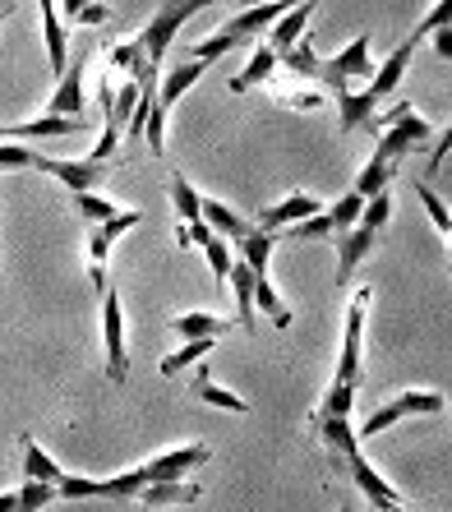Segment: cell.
<instances>
[{
	"mask_svg": "<svg viewBox=\"0 0 452 512\" xmlns=\"http://www.w3.org/2000/svg\"><path fill=\"white\" fill-rule=\"evenodd\" d=\"M439 411H443L439 393H397V397H388L383 406L369 411L356 439H374V434H383L388 425H397V420H406V416H439Z\"/></svg>",
	"mask_w": 452,
	"mask_h": 512,
	"instance_id": "7a4b0ae2",
	"label": "cell"
},
{
	"mask_svg": "<svg viewBox=\"0 0 452 512\" xmlns=\"http://www.w3.org/2000/svg\"><path fill=\"white\" fill-rule=\"evenodd\" d=\"M388 217H393V199H388V190H383V194H374V199L365 203V213H360V227L383 231V227H388Z\"/></svg>",
	"mask_w": 452,
	"mask_h": 512,
	"instance_id": "b9f144b4",
	"label": "cell"
},
{
	"mask_svg": "<svg viewBox=\"0 0 452 512\" xmlns=\"http://www.w3.org/2000/svg\"><path fill=\"white\" fill-rule=\"evenodd\" d=\"M0 512H19V489H5V494H0Z\"/></svg>",
	"mask_w": 452,
	"mask_h": 512,
	"instance_id": "f907efd6",
	"label": "cell"
},
{
	"mask_svg": "<svg viewBox=\"0 0 452 512\" xmlns=\"http://www.w3.org/2000/svg\"><path fill=\"white\" fill-rule=\"evenodd\" d=\"M107 254H111V240L102 236V227H93L88 231V277H93V286H97V296L107 291Z\"/></svg>",
	"mask_w": 452,
	"mask_h": 512,
	"instance_id": "f546056e",
	"label": "cell"
},
{
	"mask_svg": "<svg viewBox=\"0 0 452 512\" xmlns=\"http://www.w3.org/2000/svg\"><path fill=\"white\" fill-rule=\"evenodd\" d=\"M143 222V213H134V208H120L116 217H111V222H102V236L111 240V245H116L120 236H125V231H134Z\"/></svg>",
	"mask_w": 452,
	"mask_h": 512,
	"instance_id": "f6af8a7d",
	"label": "cell"
},
{
	"mask_svg": "<svg viewBox=\"0 0 452 512\" xmlns=\"http://www.w3.org/2000/svg\"><path fill=\"white\" fill-rule=\"evenodd\" d=\"M374 70H379V65H374V60H369V33H360L356 42H351V47L346 51H337L333 60H323L319 65V74H323V84L333 88V93H351V79H374Z\"/></svg>",
	"mask_w": 452,
	"mask_h": 512,
	"instance_id": "8992f818",
	"label": "cell"
},
{
	"mask_svg": "<svg viewBox=\"0 0 452 512\" xmlns=\"http://www.w3.org/2000/svg\"><path fill=\"white\" fill-rule=\"evenodd\" d=\"M37 148H24V143H0V171H24L33 167Z\"/></svg>",
	"mask_w": 452,
	"mask_h": 512,
	"instance_id": "ee69618b",
	"label": "cell"
},
{
	"mask_svg": "<svg viewBox=\"0 0 452 512\" xmlns=\"http://www.w3.org/2000/svg\"><path fill=\"white\" fill-rule=\"evenodd\" d=\"M102 346H107V379L125 383L130 374V351H125V310H120V291H102Z\"/></svg>",
	"mask_w": 452,
	"mask_h": 512,
	"instance_id": "3957f363",
	"label": "cell"
},
{
	"mask_svg": "<svg viewBox=\"0 0 452 512\" xmlns=\"http://www.w3.org/2000/svg\"><path fill=\"white\" fill-rule=\"evenodd\" d=\"M314 434H319V443L328 448V462L342 466L346 453H356V429H351V420L346 416H314Z\"/></svg>",
	"mask_w": 452,
	"mask_h": 512,
	"instance_id": "5bb4252c",
	"label": "cell"
},
{
	"mask_svg": "<svg viewBox=\"0 0 452 512\" xmlns=\"http://www.w3.org/2000/svg\"><path fill=\"white\" fill-rule=\"evenodd\" d=\"M33 167L56 176L60 185L70 194H93L102 180L111 176V162H93V157H79V162H65V157H47V153H33Z\"/></svg>",
	"mask_w": 452,
	"mask_h": 512,
	"instance_id": "5b68a950",
	"label": "cell"
},
{
	"mask_svg": "<svg viewBox=\"0 0 452 512\" xmlns=\"http://www.w3.org/2000/svg\"><path fill=\"white\" fill-rule=\"evenodd\" d=\"M84 130V120L70 116H33L19 120V125H0V143L5 139H70V134Z\"/></svg>",
	"mask_w": 452,
	"mask_h": 512,
	"instance_id": "8fae6325",
	"label": "cell"
},
{
	"mask_svg": "<svg viewBox=\"0 0 452 512\" xmlns=\"http://www.w3.org/2000/svg\"><path fill=\"white\" fill-rule=\"evenodd\" d=\"M448 153H452V125L443 130V139L434 143V153H429V176H434V171L443 167V157H448Z\"/></svg>",
	"mask_w": 452,
	"mask_h": 512,
	"instance_id": "681fc988",
	"label": "cell"
},
{
	"mask_svg": "<svg viewBox=\"0 0 452 512\" xmlns=\"http://www.w3.org/2000/svg\"><path fill=\"white\" fill-rule=\"evenodd\" d=\"M429 42H434V56L452 65V28H434V33H429Z\"/></svg>",
	"mask_w": 452,
	"mask_h": 512,
	"instance_id": "c3c4849f",
	"label": "cell"
},
{
	"mask_svg": "<svg viewBox=\"0 0 452 512\" xmlns=\"http://www.w3.org/2000/svg\"><path fill=\"white\" fill-rule=\"evenodd\" d=\"M37 10H42V37H47V60L51 70H56V79L65 74V65H70V33H65V19H60L56 0H37Z\"/></svg>",
	"mask_w": 452,
	"mask_h": 512,
	"instance_id": "4fadbf2b",
	"label": "cell"
},
{
	"mask_svg": "<svg viewBox=\"0 0 452 512\" xmlns=\"http://www.w3.org/2000/svg\"><path fill=\"white\" fill-rule=\"evenodd\" d=\"M416 47H420V42H411V37H406V42H397V47H393V56L374 70V79L365 84V93L374 97V102H383V97L397 93V84H402V74H406V65H411V56H416Z\"/></svg>",
	"mask_w": 452,
	"mask_h": 512,
	"instance_id": "7c38bea8",
	"label": "cell"
},
{
	"mask_svg": "<svg viewBox=\"0 0 452 512\" xmlns=\"http://www.w3.org/2000/svg\"><path fill=\"white\" fill-rule=\"evenodd\" d=\"M167 190H171V203H176V213L185 217V222H203V199L194 194V185L180 176V171H171Z\"/></svg>",
	"mask_w": 452,
	"mask_h": 512,
	"instance_id": "f1b7e54d",
	"label": "cell"
},
{
	"mask_svg": "<svg viewBox=\"0 0 452 512\" xmlns=\"http://www.w3.org/2000/svg\"><path fill=\"white\" fill-rule=\"evenodd\" d=\"M337 111H342V134L369 130L374 116H379V102L369 93H337Z\"/></svg>",
	"mask_w": 452,
	"mask_h": 512,
	"instance_id": "603a6c76",
	"label": "cell"
},
{
	"mask_svg": "<svg viewBox=\"0 0 452 512\" xmlns=\"http://www.w3.org/2000/svg\"><path fill=\"white\" fill-rule=\"evenodd\" d=\"M56 499V485H42V480H24L19 485V512H37Z\"/></svg>",
	"mask_w": 452,
	"mask_h": 512,
	"instance_id": "60d3db41",
	"label": "cell"
},
{
	"mask_svg": "<svg viewBox=\"0 0 452 512\" xmlns=\"http://www.w3.org/2000/svg\"><path fill=\"white\" fill-rule=\"evenodd\" d=\"M360 213H365V199H360L356 190H346L342 199L328 208V217H333V236H342V231L360 227Z\"/></svg>",
	"mask_w": 452,
	"mask_h": 512,
	"instance_id": "4dcf8cb0",
	"label": "cell"
},
{
	"mask_svg": "<svg viewBox=\"0 0 452 512\" xmlns=\"http://www.w3.org/2000/svg\"><path fill=\"white\" fill-rule=\"evenodd\" d=\"M277 51L268 47V42H263V47H254V56H250V65H245V70L236 74V79H231V93H250V88H259L263 79H273V70H277Z\"/></svg>",
	"mask_w": 452,
	"mask_h": 512,
	"instance_id": "484cf974",
	"label": "cell"
},
{
	"mask_svg": "<svg viewBox=\"0 0 452 512\" xmlns=\"http://www.w3.org/2000/svg\"><path fill=\"white\" fill-rule=\"evenodd\" d=\"M314 213H323V203L314 199V194H291V199L263 208V213L254 217V227L268 231V236H282L286 227H296V222H305V217H314Z\"/></svg>",
	"mask_w": 452,
	"mask_h": 512,
	"instance_id": "30bf717a",
	"label": "cell"
},
{
	"mask_svg": "<svg viewBox=\"0 0 452 512\" xmlns=\"http://www.w3.org/2000/svg\"><path fill=\"white\" fill-rule=\"evenodd\" d=\"M107 19H111V5H107V0H88L84 10L74 14V24H84V28H102Z\"/></svg>",
	"mask_w": 452,
	"mask_h": 512,
	"instance_id": "7dc6e473",
	"label": "cell"
},
{
	"mask_svg": "<svg viewBox=\"0 0 452 512\" xmlns=\"http://www.w3.org/2000/svg\"><path fill=\"white\" fill-rule=\"evenodd\" d=\"M203 222L213 227V236L231 240V245H240V240L254 231V217H240L236 208H226V203H217V199H203Z\"/></svg>",
	"mask_w": 452,
	"mask_h": 512,
	"instance_id": "e0dca14e",
	"label": "cell"
},
{
	"mask_svg": "<svg viewBox=\"0 0 452 512\" xmlns=\"http://www.w3.org/2000/svg\"><path fill=\"white\" fill-rule=\"evenodd\" d=\"M351 397H356V388H342V383H328V393H323V406L314 411V416H351Z\"/></svg>",
	"mask_w": 452,
	"mask_h": 512,
	"instance_id": "ab89813d",
	"label": "cell"
},
{
	"mask_svg": "<svg viewBox=\"0 0 452 512\" xmlns=\"http://www.w3.org/2000/svg\"><path fill=\"white\" fill-rule=\"evenodd\" d=\"M19 453H24V480H42V485H60L65 480V471L37 448L33 434H19Z\"/></svg>",
	"mask_w": 452,
	"mask_h": 512,
	"instance_id": "d4e9b609",
	"label": "cell"
},
{
	"mask_svg": "<svg viewBox=\"0 0 452 512\" xmlns=\"http://www.w3.org/2000/svg\"><path fill=\"white\" fill-rule=\"evenodd\" d=\"M171 333H180L185 342H222L226 323L217 319V314L190 310V314H176V319H171Z\"/></svg>",
	"mask_w": 452,
	"mask_h": 512,
	"instance_id": "44dd1931",
	"label": "cell"
},
{
	"mask_svg": "<svg viewBox=\"0 0 452 512\" xmlns=\"http://www.w3.org/2000/svg\"><path fill=\"white\" fill-rule=\"evenodd\" d=\"M342 471H346L351 480H356V489L369 499V508H374V512H406L402 494H397V489L388 485V480H383L379 471H374V466H369V457L360 453V448H356V453H346Z\"/></svg>",
	"mask_w": 452,
	"mask_h": 512,
	"instance_id": "52a82bcc",
	"label": "cell"
},
{
	"mask_svg": "<svg viewBox=\"0 0 452 512\" xmlns=\"http://www.w3.org/2000/svg\"><path fill=\"white\" fill-rule=\"evenodd\" d=\"M190 397L194 402H208V406H217V411H236V416H250V402L245 397H236L231 388H222V383L208 374V365L199 370V379L190 383Z\"/></svg>",
	"mask_w": 452,
	"mask_h": 512,
	"instance_id": "d6986e66",
	"label": "cell"
},
{
	"mask_svg": "<svg viewBox=\"0 0 452 512\" xmlns=\"http://www.w3.org/2000/svg\"><path fill=\"white\" fill-rule=\"evenodd\" d=\"M416 199L425 203V213H429V222H434V227L443 231V236L452 240V213H448V203L439 199V194L429 190V185H416Z\"/></svg>",
	"mask_w": 452,
	"mask_h": 512,
	"instance_id": "f35d334b",
	"label": "cell"
},
{
	"mask_svg": "<svg viewBox=\"0 0 452 512\" xmlns=\"http://www.w3.org/2000/svg\"><path fill=\"white\" fill-rule=\"evenodd\" d=\"M203 489L194 485V480H162V485H148L134 503H143V508H185V503H199Z\"/></svg>",
	"mask_w": 452,
	"mask_h": 512,
	"instance_id": "ac0fdd59",
	"label": "cell"
},
{
	"mask_svg": "<svg viewBox=\"0 0 452 512\" xmlns=\"http://www.w3.org/2000/svg\"><path fill=\"white\" fill-rule=\"evenodd\" d=\"M254 5H273V0H250V10H254Z\"/></svg>",
	"mask_w": 452,
	"mask_h": 512,
	"instance_id": "db71d44e",
	"label": "cell"
},
{
	"mask_svg": "<svg viewBox=\"0 0 452 512\" xmlns=\"http://www.w3.org/2000/svg\"><path fill=\"white\" fill-rule=\"evenodd\" d=\"M10 14H14V0H0V24H5Z\"/></svg>",
	"mask_w": 452,
	"mask_h": 512,
	"instance_id": "f5cc1de1",
	"label": "cell"
},
{
	"mask_svg": "<svg viewBox=\"0 0 452 512\" xmlns=\"http://www.w3.org/2000/svg\"><path fill=\"white\" fill-rule=\"evenodd\" d=\"M116 143H120V130L116 125H102V139L93 143V153L88 157H93V162H116Z\"/></svg>",
	"mask_w": 452,
	"mask_h": 512,
	"instance_id": "bcb514c9",
	"label": "cell"
},
{
	"mask_svg": "<svg viewBox=\"0 0 452 512\" xmlns=\"http://www.w3.org/2000/svg\"><path fill=\"white\" fill-rule=\"evenodd\" d=\"M254 305H259V310L268 314L277 328H286V323H291V310H286L282 300H277V286L268 282V277H254Z\"/></svg>",
	"mask_w": 452,
	"mask_h": 512,
	"instance_id": "1f68e13d",
	"label": "cell"
},
{
	"mask_svg": "<svg viewBox=\"0 0 452 512\" xmlns=\"http://www.w3.org/2000/svg\"><path fill=\"white\" fill-rule=\"evenodd\" d=\"M84 5H88V0H60V10H65V19H74V14L84 10Z\"/></svg>",
	"mask_w": 452,
	"mask_h": 512,
	"instance_id": "816d5d0a",
	"label": "cell"
},
{
	"mask_svg": "<svg viewBox=\"0 0 452 512\" xmlns=\"http://www.w3.org/2000/svg\"><path fill=\"white\" fill-rule=\"evenodd\" d=\"M203 254H208V268H213L217 282H226V277H231V268H236V250H231V240L213 236L208 245H203Z\"/></svg>",
	"mask_w": 452,
	"mask_h": 512,
	"instance_id": "d590c367",
	"label": "cell"
},
{
	"mask_svg": "<svg viewBox=\"0 0 452 512\" xmlns=\"http://www.w3.org/2000/svg\"><path fill=\"white\" fill-rule=\"evenodd\" d=\"M208 5H222V0H208Z\"/></svg>",
	"mask_w": 452,
	"mask_h": 512,
	"instance_id": "9f6ffc18",
	"label": "cell"
},
{
	"mask_svg": "<svg viewBox=\"0 0 452 512\" xmlns=\"http://www.w3.org/2000/svg\"><path fill=\"white\" fill-rule=\"evenodd\" d=\"M56 499H97V480L93 476H65L56 485Z\"/></svg>",
	"mask_w": 452,
	"mask_h": 512,
	"instance_id": "7bdbcfd3",
	"label": "cell"
},
{
	"mask_svg": "<svg viewBox=\"0 0 452 512\" xmlns=\"http://www.w3.org/2000/svg\"><path fill=\"white\" fill-rule=\"evenodd\" d=\"M74 213L88 217L93 227H102V222H111L120 208H116V203H107V199H97V194H74Z\"/></svg>",
	"mask_w": 452,
	"mask_h": 512,
	"instance_id": "8d00e7d4",
	"label": "cell"
},
{
	"mask_svg": "<svg viewBox=\"0 0 452 512\" xmlns=\"http://www.w3.org/2000/svg\"><path fill=\"white\" fill-rule=\"evenodd\" d=\"M254 268L250 263H240L236 259V268H231V277H226V282H231V291H236V314H240V328H259V314H254Z\"/></svg>",
	"mask_w": 452,
	"mask_h": 512,
	"instance_id": "7402d4cb",
	"label": "cell"
},
{
	"mask_svg": "<svg viewBox=\"0 0 452 512\" xmlns=\"http://www.w3.org/2000/svg\"><path fill=\"white\" fill-rule=\"evenodd\" d=\"M337 512H356V508H337Z\"/></svg>",
	"mask_w": 452,
	"mask_h": 512,
	"instance_id": "11a10c76",
	"label": "cell"
},
{
	"mask_svg": "<svg viewBox=\"0 0 452 512\" xmlns=\"http://www.w3.org/2000/svg\"><path fill=\"white\" fill-rule=\"evenodd\" d=\"M240 42L231 33H217V37H208V42H194L190 47V60H199V65H213V60H222L226 51H236Z\"/></svg>",
	"mask_w": 452,
	"mask_h": 512,
	"instance_id": "74e56055",
	"label": "cell"
},
{
	"mask_svg": "<svg viewBox=\"0 0 452 512\" xmlns=\"http://www.w3.org/2000/svg\"><path fill=\"white\" fill-rule=\"evenodd\" d=\"M314 10H319V0H300V5H291V10H286L282 19L273 24V37H268V47H273L277 56L296 47L300 37H305V24L314 19Z\"/></svg>",
	"mask_w": 452,
	"mask_h": 512,
	"instance_id": "9a60e30c",
	"label": "cell"
},
{
	"mask_svg": "<svg viewBox=\"0 0 452 512\" xmlns=\"http://www.w3.org/2000/svg\"><path fill=\"white\" fill-rule=\"evenodd\" d=\"M213 462V453L203 448V443H185V448H167V453H157V457H148V485H162V480H185V476H194L199 466H208Z\"/></svg>",
	"mask_w": 452,
	"mask_h": 512,
	"instance_id": "9c48e42d",
	"label": "cell"
},
{
	"mask_svg": "<svg viewBox=\"0 0 452 512\" xmlns=\"http://www.w3.org/2000/svg\"><path fill=\"white\" fill-rule=\"evenodd\" d=\"M143 489H148V466L139 462L111 480H97V499H139Z\"/></svg>",
	"mask_w": 452,
	"mask_h": 512,
	"instance_id": "4316f807",
	"label": "cell"
},
{
	"mask_svg": "<svg viewBox=\"0 0 452 512\" xmlns=\"http://www.w3.org/2000/svg\"><path fill=\"white\" fill-rule=\"evenodd\" d=\"M84 70H88V47L74 51V60L65 65V74L56 79V88H51L47 97V116H70V120H84Z\"/></svg>",
	"mask_w": 452,
	"mask_h": 512,
	"instance_id": "ba28073f",
	"label": "cell"
},
{
	"mask_svg": "<svg viewBox=\"0 0 452 512\" xmlns=\"http://www.w3.org/2000/svg\"><path fill=\"white\" fill-rule=\"evenodd\" d=\"M333 236V217H328V208L323 213H314V217H305V222H296V227H286V240H328Z\"/></svg>",
	"mask_w": 452,
	"mask_h": 512,
	"instance_id": "e575fe53",
	"label": "cell"
},
{
	"mask_svg": "<svg viewBox=\"0 0 452 512\" xmlns=\"http://www.w3.org/2000/svg\"><path fill=\"white\" fill-rule=\"evenodd\" d=\"M282 65H286L291 74H319L323 60L314 56V42H310V37H300L291 51H282Z\"/></svg>",
	"mask_w": 452,
	"mask_h": 512,
	"instance_id": "836d02e7",
	"label": "cell"
},
{
	"mask_svg": "<svg viewBox=\"0 0 452 512\" xmlns=\"http://www.w3.org/2000/svg\"><path fill=\"white\" fill-rule=\"evenodd\" d=\"M365 310H369V286L351 296L346 305V333H342V360H337L333 383L342 388H360V337H365Z\"/></svg>",
	"mask_w": 452,
	"mask_h": 512,
	"instance_id": "277c9868",
	"label": "cell"
},
{
	"mask_svg": "<svg viewBox=\"0 0 452 512\" xmlns=\"http://www.w3.org/2000/svg\"><path fill=\"white\" fill-rule=\"evenodd\" d=\"M203 5H208V0H162V5H157V14L139 28V47H143V56H148V65H162V56H167V47L176 42V33H185V24H190Z\"/></svg>",
	"mask_w": 452,
	"mask_h": 512,
	"instance_id": "6da1fadb",
	"label": "cell"
},
{
	"mask_svg": "<svg viewBox=\"0 0 452 512\" xmlns=\"http://www.w3.org/2000/svg\"><path fill=\"white\" fill-rule=\"evenodd\" d=\"M213 346H217V342H185L180 351L162 356V365H157V370L167 374V379H176V374L185 370V365H194V360H203V356H213Z\"/></svg>",
	"mask_w": 452,
	"mask_h": 512,
	"instance_id": "d6a6232c",
	"label": "cell"
},
{
	"mask_svg": "<svg viewBox=\"0 0 452 512\" xmlns=\"http://www.w3.org/2000/svg\"><path fill=\"white\" fill-rule=\"evenodd\" d=\"M337 240V282H346V277L360 268V259H365L369 250H374V240H379V231H369V227H351L342 231Z\"/></svg>",
	"mask_w": 452,
	"mask_h": 512,
	"instance_id": "2e32d148",
	"label": "cell"
},
{
	"mask_svg": "<svg viewBox=\"0 0 452 512\" xmlns=\"http://www.w3.org/2000/svg\"><path fill=\"white\" fill-rule=\"evenodd\" d=\"M273 240H277V236H268V231L254 227L250 236H245V240L236 245V259H240V263H250V268H254L259 277H268V254H273Z\"/></svg>",
	"mask_w": 452,
	"mask_h": 512,
	"instance_id": "83f0119b",
	"label": "cell"
},
{
	"mask_svg": "<svg viewBox=\"0 0 452 512\" xmlns=\"http://www.w3.org/2000/svg\"><path fill=\"white\" fill-rule=\"evenodd\" d=\"M286 10H291L286 0H273V5H254V10L236 14V19H231V28H226V33L236 37V42H250V37H259L263 28H273L277 19H282V14H286Z\"/></svg>",
	"mask_w": 452,
	"mask_h": 512,
	"instance_id": "ffe728a7",
	"label": "cell"
},
{
	"mask_svg": "<svg viewBox=\"0 0 452 512\" xmlns=\"http://www.w3.org/2000/svg\"><path fill=\"white\" fill-rule=\"evenodd\" d=\"M203 70H208V65H199V60H185L180 70H171L167 79H162V88H157V107H162V111L176 107L180 97H185V93H190V88L203 79Z\"/></svg>",
	"mask_w": 452,
	"mask_h": 512,
	"instance_id": "cb8c5ba5",
	"label": "cell"
}]
</instances>
